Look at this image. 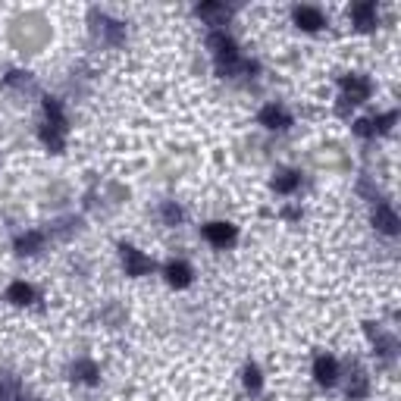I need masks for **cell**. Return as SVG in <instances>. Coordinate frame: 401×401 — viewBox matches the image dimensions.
I'll return each instance as SVG.
<instances>
[{
  "label": "cell",
  "instance_id": "obj_1",
  "mask_svg": "<svg viewBox=\"0 0 401 401\" xmlns=\"http://www.w3.org/2000/svg\"><path fill=\"white\" fill-rule=\"evenodd\" d=\"M342 91H345V100L348 104H364L367 98H370V82H367L364 75H351V78H345L342 82Z\"/></svg>",
  "mask_w": 401,
  "mask_h": 401
},
{
  "label": "cell",
  "instance_id": "obj_2",
  "mask_svg": "<svg viewBox=\"0 0 401 401\" xmlns=\"http://www.w3.org/2000/svg\"><path fill=\"white\" fill-rule=\"evenodd\" d=\"M235 235H239V232H235V226H229V223H207V226H204V239H207L214 248L232 245Z\"/></svg>",
  "mask_w": 401,
  "mask_h": 401
},
{
  "label": "cell",
  "instance_id": "obj_3",
  "mask_svg": "<svg viewBox=\"0 0 401 401\" xmlns=\"http://www.w3.org/2000/svg\"><path fill=\"white\" fill-rule=\"evenodd\" d=\"M313 376H317L320 386H335L339 382V364H335V358L320 355L313 360Z\"/></svg>",
  "mask_w": 401,
  "mask_h": 401
},
{
  "label": "cell",
  "instance_id": "obj_4",
  "mask_svg": "<svg viewBox=\"0 0 401 401\" xmlns=\"http://www.w3.org/2000/svg\"><path fill=\"white\" fill-rule=\"evenodd\" d=\"M123 261H125V273H129V276H141V273H151L154 270L151 257H145L135 248H123Z\"/></svg>",
  "mask_w": 401,
  "mask_h": 401
},
{
  "label": "cell",
  "instance_id": "obj_5",
  "mask_svg": "<svg viewBox=\"0 0 401 401\" xmlns=\"http://www.w3.org/2000/svg\"><path fill=\"white\" fill-rule=\"evenodd\" d=\"M261 125H266V129H288V125H292V116H288L286 107L270 104L261 110Z\"/></svg>",
  "mask_w": 401,
  "mask_h": 401
},
{
  "label": "cell",
  "instance_id": "obj_6",
  "mask_svg": "<svg viewBox=\"0 0 401 401\" xmlns=\"http://www.w3.org/2000/svg\"><path fill=\"white\" fill-rule=\"evenodd\" d=\"M295 22H298V26H301L304 31H317V28L326 26L323 13H320L317 6H298V10H295Z\"/></svg>",
  "mask_w": 401,
  "mask_h": 401
},
{
  "label": "cell",
  "instance_id": "obj_7",
  "mask_svg": "<svg viewBox=\"0 0 401 401\" xmlns=\"http://www.w3.org/2000/svg\"><path fill=\"white\" fill-rule=\"evenodd\" d=\"M373 223H376V229L386 232V235H395L398 232V217H395V210H392L389 204H376Z\"/></svg>",
  "mask_w": 401,
  "mask_h": 401
},
{
  "label": "cell",
  "instance_id": "obj_8",
  "mask_svg": "<svg viewBox=\"0 0 401 401\" xmlns=\"http://www.w3.org/2000/svg\"><path fill=\"white\" fill-rule=\"evenodd\" d=\"M167 282L172 288H185L188 282H192V266L188 264H182V261H172V264H167Z\"/></svg>",
  "mask_w": 401,
  "mask_h": 401
},
{
  "label": "cell",
  "instance_id": "obj_9",
  "mask_svg": "<svg viewBox=\"0 0 401 401\" xmlns=\"http://www.w3.org/2000/svg\"><path fill=\"white\" fill-rule=\"evenodd\" d=\"M351 19L358 22L360 31L373 28L376 26V6L373 4H355V6H351Z\"/></svg>",
  "mask_w": 401,
  "mask_h": 401
},
{
  "label": "cell",
  "instance_id": "obj_10",
  "mask_svg": "<svg viewBox=\"0 0 401 401\" xmlns=\"http://www.w3.org/2000/svg\"><path fill=\"white\" fill-rule=\"evenodd\" d=\"M6 301H13V304H28V301H35V288L26 286V282H13V286L6 288Z\"/></svg>",
  "mask_w": 401,
  "mask_h": 401
},
{
  "label": "cell",
  "instance_id": "obj_11",
  "mask_svg": "<svg viewBox=\"0 0 401 401\" xmlns=\"http://www.w3.org/2000/svg\"><path fill=\"white\" fill-rule=\"evenodd\" d=\"M198 16H201V19H210L214 26H219V19H226L229 10H226V6H219V4H201L198 6Z\"/></svg>",
  "mask_w": 401,
  "mask_h": 401
},
{
  "label": "cell",
  "instance_id": "obj_12",
  "mask_svg": "<svg viewBox=\"0 0 401 401\" xmlns=\"http://www.w3.org/2000/svg\"><path fill=\"white\" fill-rule=\"evenodd\" d=\"M41 232H28V235H22L19 241H16V248H19V254H35L38 248H41Z\"/></svg>",
  "mask_w": 401,
  "mask_h": 401
},
{
  "label": "cell",
  "instance_id": "obj_13",
  "mask_svg": "<svg viewBox=\"0 0 401 401\" xmlns=\"http://www.w3.org/2000/svg\"><path fill=\"white\" fill-rule=\"evenodd\" d=\"M295 188H298V176H295V172H282V176L276 179V192L288 194V192H295Z\"/></svg>",
  "mask_w": 401,
  "mask_h": 401
},
{
  "label": "cell",
  "instance_id": "obj_14",
  "mask_svg": "<svg viewBox=\"0 0 401 401\" xmlns=\"http://www.w3.org/2000/svg\"><path fill=\"white\" fill-rule=\"evenodd\" d=\"M75 373H78V380H85V382H94V380H98V370H94V364H88V360L75 364Z\"/></svg>",
  "mask_w": 401,
  "mask_h": 401
},
{
  "label": "cell",
  "instance_id": "obj_15",
  "mask_svg": "<svg viewBox=\"0 0 401 401\" xmlns=\"http://www.w3.org/2000/svg\"><path fill=\"white\" fill-rule=\"evenodd\" d=\"M163 219H167V223H179V219H182V210H179L176 204H167V207H163Z\"/></svg>",
  "mask_w": 401,
  "mask_h": 401
},
{
  "label": "cell",
  "instance_id": "obj_16",
  "mask_svg": "<svg viewBox=\"0 0 401 401\" xmlns=\"http://www.w3.org/2000/svg\"><path fill=\"white\" fill-rule=\"evenodd\" d=\"M245 382H248V389H261V373H257L254 370V367H248V370H245Z\"/></svg>",
  "mask_w": 401,
  "mask_h": 401
}]
</instances>
